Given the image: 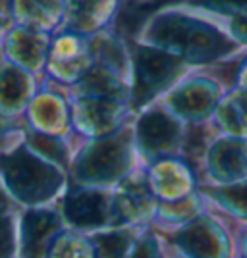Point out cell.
<instances>
[{
    "label": "cell",
    "instance_id": "6da1fadb",
    "mask_svg": "<svg viewBox=\"0 0 247 258\" xmlns=\"http://www.w3.org/2000/svg\"><path fill=\"white\" fill-rule=\"evenodd\" d=\"M174 62L164 54L143 52L139 56V87L141 95L149 98V95L161 87L172 74Z\"/></svg>",
    "mask_w": 247,
    "mask_h": 258
},
{
    "label": "cell",
    "instance_id": "7a4b0ae2",
    "mask_svg": "<svg viewBox=\"0 0 247 258\" xmlns=\"http://www.w3.org/2000/svg\"><path fill=\"white\" fill-rule=\"evenodd\" d=\"M10 177L18 189L37 191V193L41 189H46V181H48V173L27 156H23L20 160H10Z\"/></svg>",
    "mask_w": 247,
    "mask_h": 258
},
{
    "label": "cell",
    "instance_id": "3957f363",
    "mask_svg": "<svg viewBox=\"0 0 247 258\" xmlns=\"http://www.w3.org/2000/svg\"><path fill=\"white\" fill-rule=\"evenodd\" d=\"M66 212L75 224H98L103 220V201L95 193L74 195L68 201Z\"/></svg>",
    "mask_w": 247,
    "mask_h": 258
},
{
    "label": "cell",
    "instance_id": "277c9868",
    "mask_svg": "<svg viewBox=\"0 0 247 258\" xmlns=\"http://www.w3.org/2000/svg\"><path fill=\"white\" fill-rule=\"evenodd\" d=\"M54 229V218L48 214H31L25 220V245H27V254L33 258L39 248H41V241Z\"/></svg>",
    "mask_w": 247,
    "mask_h": 258
},
{
    "label": "cell",
    "instance_id": "5b68a950",
    "mask_svg": "<svg viewBox=\"0 0 247 258\" xmlns=\"http://www.w3.org/2000/svg\"><path fill=\"white\" fill-rule=\"evenodd\" d=\"M143 135L149 141V145L161 147V145H166L172 137V125L162 116H151L143 123Z\"/></svg>",
    "mask_w": 247,
    "mask_h": 258
},
{
    "label": "cell",
    "instance_id": "8992f818",
    "mask_svg": "<svg viewBox=\"0 0 247 258\" xmlns=\"http://www.w3.org/2000/svg\"><path fill=\"white\" fill-rule=\"evenodd\" d=\"M126 239L118 235H112V237H105L101 239V254H105L107 258H118L124 248H126Z\"/></svg>",
    "mask_w": 247,
    "mask_h": 258
},
{
    "label": "cell",
    "instance_id": "52a82bcc",
    "mask_svg": "<svg viewBox=\"0 0 247 258\" xmlns=\"http://www.w3.org/2000/svg\"><path fill=\"white\" fill-rule=\"evenodd\" d=\"M137 258H149V254H145V252H141V254H137Z\"/></svg>",
    "mask_w": 247,
    "mask_h": 258
},
{
    "label": "cell",
    "instance_id": "ba28073f",
    "mask_svg": "<svg viewBox=\"0 0 247 258\" xmlns=\"http://www.w3.org/2000/svg\"><path fill=\"white\" fill-rule=\"evenodd\" d=\"M0 208H2V197H0Z\"/></svg>",
    "mask_w": 247,
    "mask_h": 258
}]
</instances>
